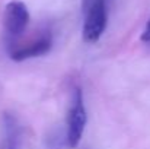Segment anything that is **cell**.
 <instances>
[{"mask_svg": "<svg viewBox=\"0 0 150 149\" xmlns=\"http://www.w3.org/2000/svg\"><path fill=\"white\" fill-rule=\"evenodd\" d=\"M88 121L86 108L83 104V95L80 89H74V98L67 114V145L70 148H76L82 139L85 132V126Z\"/></svg>", "mask_w": 150, "mask_h": 149, "instance_id": "6da1fadb", "label": "cell"}, {"mask_svg": "<svg viewBox=\"0 0 150 149\" xmlns=\"http://www.w3.org/2000/svg\"><path fill=\"white\" fill-rule=\"evenodd\" d=\"M106 26V9L102 1H95L86 15L83 25V40L86 43H96Z\"/></svg>", "mask_w": 150, "mask_h": 149, "instance_id": "7a4b0ae2", "label": "cell"}, {"mask_svg": "<svg viewBox=\"0 0 150 149\" xmlns=\"http://www.w3.org/2000/svg\"><path fill=\"white\" fill-rule=\"evenodd\" d=\"M29 24V12L23 1L12 0L4 7V28L6 31L16 37L21 35Z\"/></svg>", "mask_w": 150, "mask_h": 149, "instance_id": "3957f363", "label": "cell"}, {"mask_svg": "<svg viewBox=\"0 0 150 149\" xmlns=\"http://www.w3.org/2000/svg\"><path fill=\"white\" fill-rule=\"evenodd\" d=\"M52 46V40L50 35H44L41 38H38L37 41H32L26 46H21L16 47L10 51V58L15 61H23L28 58H34V57H40L44 56L45 53H48Z\"/></svg>", "mask_w": 150, "mask_h": 149, "instance_id": "277c9868", "label": "cell"}, {"mask_svg": "<svg viewBox=\"0 0 150 149\" xmlns=\"http://www.w3.org/2000/svg\"><path fill=\"white\" fill-rule=\"evenodd\" d=\"M3 121H4V135H6L4 149H18L21 142V129L16 117L10 113H6Z\"/></svg>", "mask_w": 150, "mask_h": 149, "instance_id": "5b68a950", "label": "cell"}, {"mask_svg": "<svg viewBox=\"0 0 150 149\" xmlns=\"http://www.w3.org/2000/svg\"><path fill=\"white\" fill-rule=\"evenodd\" d=\"M142 41L150 44V21L147 22V25H146V28H144V31L142 34Z\"/></svg>", "mask_w": 150, "mask_h": 149, "instance_id": "8992f818", "label": "cell"}]
</instances>
